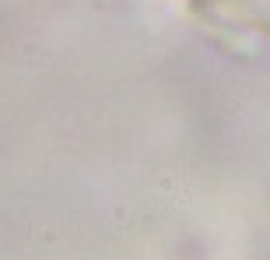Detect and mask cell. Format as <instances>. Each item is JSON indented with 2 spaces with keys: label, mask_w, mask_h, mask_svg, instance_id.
Instances as JSON below:
<instances>
[{
  "label": "cell",
  "mask_w": 270,
  "mask_h": 260,
  "mask_svg": "<svg viewBox=\"0 0 270 260\" xmlns=\"http://www.w3.org/2000/svg\"><path fill=\"white\" fill-rule=\"evenodd\" d=\"M207 14L270 39V0H196Z\"/></svg>",
  "instance_id": "6da1fadb"
}]
</instances>
